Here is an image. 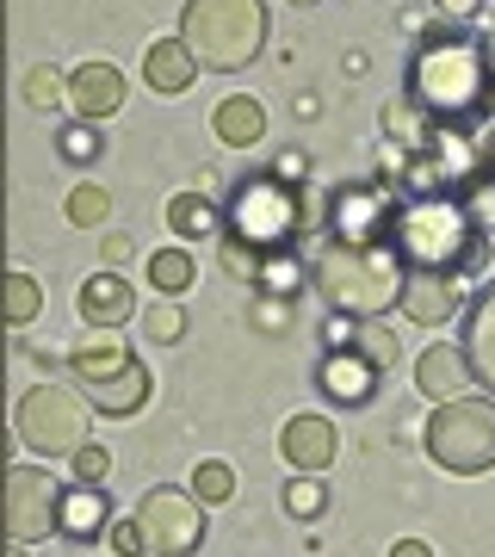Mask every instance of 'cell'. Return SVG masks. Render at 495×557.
Listing matches in <instances>:
<instances>
[{
    "instance_id": "obj_9",
    "label": "cell",
    "mask_w": 495,
    "mask_h": 557,
    "mask_svg": "<svg viewBox=\"0 0 495 557\" xmlns=\"http://www.w3.org/2000/svg\"><path fill=\"white\" fill-rule=\"evenodd\" d=\"M137 527H143V545L156 557H193L211 533V520H205V502L193 490H149L137 502Z\"/></svg>"
},
{
    "instance_id": "obj_38",
    "label": "cell",
    "mask_w": 495,
    "mask_h": 557,
    "mask_svg": "<svg viewBox=\"0 0 495 557\" xmlns=\"http://www.w3.org/2000/svg\"><path fill=\"white\" fill-rule=\"evenodd\" d=\"M434 7H440V20L446 25H471L477 13H483V0H434Z\"/></svg>"
},
{
    "instance_id": "obj_7",
    "label": "cell",
    "mask_w": 495,
    "mask_h": 557,
    "mask_svg": "<svg viewBox=\"0 0 495 557\" xmlns=\"http://www.w3.org/2000/svg\"><path fill=\"white\" fill-rule=\"evenodd\" d=\"M87 428H94V403L81 397L75 384H38L25 391L20 403V440L38 458H69L87 446Z\"/></svg>"
},
{
    "instance_id": "obj_28",
    "label": "cell",
    "mask_w": 495,
    "mask_h": 557,
    "mask_svg": "<svg viewBox=\"0 0 495 557\" xmlns=\"http://www.w3.org/2000/svg\"><path fill=\"white\" fill-rule=\"evenodd\" d=\"M62 218L75 223V230H106V218H112V193H106L99 180H81V186H69V199H62Z\"/></svg>"
},
{
    "instance_id": "obj_17",
    "label": "cell",
    "mask_w": 495,
    "mask_h": 557,
    "mask_svg": "<svg viewBox=\"0 0 495 557\" xmlns=\"http://www.w3.org/2000/svg\"><path fill=\"white\" fill-rule=\"evenodd\" d=\"M396 310L421 329H440V322L458 317V278H440V273H403V298Z\"/></svg>"
},
{
    "instance_id": "obj_44",
    "label": "cell",
    "mask_w": 495,
    "mask_h": 557,
    "mask_svg": "<svg viewBox=\"0 0 495 557\" xmlns=\"http://www.w3.org/2000/svg\"><path fill=\"white\" fill-rule=\"evenodd\" d=\"M292 7H310V0H292Z\"/></svg>"
},
{
    "instance_id": "obj_39",
    "label": "cell",
    "mask_w": 495,
    "mask_h": 557,
    "mask_svg": "<svg viewBox=\"0 0 495 557\" xmlns=\"http://www.w3.org/2000/svg\"><path fill=\"white\" fill-rule=\"evenodd\" d=\"M322 341H329V354L335 347H354V317H329L322 322Z\"/></svg>"
},
{
    "instance_id": "obj_4",
    "label": "cell",
    "mask_w": 495,
    "mask_h": 557,
    "mask_svg": "<svg viewBox=\"0 0 495 557\" xmlns=\"http://www.w3.org/2000/svg\"><path fill=\"white\" fill-rule=\"evenodd\" d=\"M267 0H186L180 13V44L193 50L198 69L236 75L267 50Z\"/></svg>"
},
{
    "instance_id": "obj_1",
    "label": "cell",
    "mask_w": 495,
    "mask_h": 557,
    "mask_svg": "<svg viewBox=\"0 0 495 557\" xmlns=\"http://www.w3.org/2000/svg\"><path fill=\"white\" fill-rule=\"evenodd\" d=\"M409 100L434 124H490L495 106V62L490 44L458 25L421 32L416 57H409Z\"/></svg>"
},
{
    "instance_id": "obj_35",
    "label": "cell",
    "mask_w": 495,
    "mask_h": 557,
    "mask_svg": "<svg viewBox=\"0 0 495 557\" xmlns=\"http://www.w3.org/2000/svg\"><path fill=\"white\" fill-rule=\"evenodd\" d=\"M69 458H75V483H106V478H112V453L94 446V440H87L81 453H69Z\"/></svg>"
},
{
    "instance_id": "obj_12",
    "label": "cell",
    "mask_w": 495,
    "mask_h": 557,
    "mask_svg": "<svg viewBox=\"0 0 495 557\" xmlns=\"http://www.w3.org/2000/svg\"><path fill=\"white\" fill-rule=\"evenodd\" d=\"M341 453V434L329 416H292L279 428V458L292 465V471H329Z\"/></svg>"
},
{
    "instance_id": "obj_24",
    "label": "cell",
    "mask_w": 495,
    "mask_h": 557,
    "mask_svg": "<svg viewBox=\"0 0 495 557\" xmlns=\"http://www.w3.org/2000/svg\"><path fill=\"white\" fill-rule=\"evenodd\" d=\"M168 230H174L180 242H205V236H223V218L205 193H174V199H168Z\"/></svg>"
},
{
    "instance_id": "obj_22",
    "label": "cell",
    "mask_w": 495,
    "mask_h": 557,
    "mask_svg": "<svg viewBox=\"0 0 495 557\" xmlns=\"http://www.w3.org/2000/svg\"><path fill=\"white\" fill-rule=\"evenodd\" d=\"M211 131H218L223 149H255L267 137V106L248 100V94H230V100L211 112Z\"/></svg>"
},
{
    "instance_id": "obj_37",
    "label": "cell",
    "mask_w": 495,
    "mask_h": 557,
    "mask_svg": "<svg viewBox=\"0 0 495 557\" xmlns=\"http://www.w3.org/2000/svg\"><path fill=\"white\" fill-rule=\"evenodd\" d=\"M106 539H112V552H119V557H143V552H149V545H143L137 515H131V520H112V527H106Z\"/></svg>"
},
{
    "instance_id": "obj_27",
    "label": "cell",
    "mask_w": 495,
    "mask_h": 557,
    "mask_svg": "<svg viewBox=\"0 0 495 557\" xmlns=\"http://www.w3.org/2000/svg\"><path fill=\"white\" fill-rule=\"evenodd\" d=\"M44 317V285L32 273H7L0 278V322H13V329H32Z\"/></svg>"
},
{
    "instance_id": "obj_11",
    "label": "cell",
    "mask_w": 495,
    "mask_h": 557,
    "mask_svg": "<svg viewBox=\"0 0 495 557\" xmlns=\"http://www.w3.org/2000/svg\"><path fill=\"white\" fill-rule=\"evenodd\" d=\"M317 384H322V397L341 403V409H366L378 397V366L359 347H335V354H322Z\"/></svg>"
},
{
    "instance_id": "obj_41",
    "label": "cell",
    "mask_w": 495,
    "mask_h": 557,
    "mask_svg": "<svg viewBox=\"0 0 495 557\" xmlns=\"http://www.w3.org/2000/svg\"><path fill=\"white\" fill-rule=\"evenodd\" d=\"M391 557H434V545H428V539H396Z\"/></svg>"
},
{
    "instance_id": "obj_30",
    "label": "cell",
    "mask_w": 495,
    "mask_h": 557,
    "mask_svg": "<svg viewBox=\"0 0 495 557\" xmlns=\"http://www.w3.org/2000/svg\"><path fill=\"white\" fill-rule=\"evenodd\" d=\"M354 347H359L366 359H372L378 372H384V366H396V354H403L396 329H384V322H354Z\"/></svg>"
},
{
    "instance_id": "obj_13",
    "label": "cell",
    "mask_w": 495,
    "mask_h": 557,
    "mask_svg": "<svg viewBox=\"0 0 495 557\" xmlns=\"http://www.w3.org/2000/svg\"><path fill=\"white\" fill-rule=\"evenodd\" d=\"M416 384L428 403H453V397H471L477 379H471V359H465V347H453V341H440V347H428V354L416 359Z\"/></svg>"
},
{
    "instance_id": "obj_21",
    "label": "cell",
    "mask_w": 495,
    "mask_h": 557,
    "mask_svg": "<svg viewBox=\"0 0 495 557\" xmlns=\"http://www.w3.org/2000/svg\"><path fill=\"white\" fill-rule=\"evenodd\" d=\"M143 81L156 87V94H186L198 81V62H193V50L180 38H161V44H149L143 50Z\"/></svg>"
},
{
    "instance_id": "obj_5",
    "label": "cell",
    "mask_w": 495,
    "mask_h": 557,
    "mask_svg": "<svg viewBox=\"0 0 495 557\" xmlns=\"http://www.w3.org/2000/svg\"><path fill=\"white\" fill-rule=\"evenodd\" d=\"M297 230H304V193L279 174H248L230 186V205H223V236L248 242L255 255L267 248H292Z\"/></svg>"
},
{
    "instance_id": "obj_8",
    "label": "cell",
    "mask_w": 495,
    "mask_h": 557,
    "mask_svg": "<svg viewBox=\"0 0 495 557\" xmlns=\"http://www.w3.org/2000/svg\"><path fill=\"white\" fill-rule=\"evenodd\" d=\"M396 186L391 180H347L329 199V242L341 248H391L396 230Z\"/></svg>"
},
{
    "instance_id": "obj_31",
    "label": "cell",
    "mask_w": 495,
    "mask_h": 557,
    "mask_svg": "<svg viewBox=\"0 0 495 557\" xmlns=\"http://www.w3.org/2000/svg\"><path fill=\"white\" fill-rule=\"evenodd\" d=\"M193 496L205 502V508H218V502H230V496H236V471H230L223 458H205V465L193 471Z\"/></svg>"
},
{
    "instance_id": "obj_25",
    "label": "cell",
    "mask_w": 495,
    "mask_h": 557,
    "mask_svg": "<svg viewBox=\"0 0 495 557\" xmlns=\"http://www.w3.org/2000/svg\"><path fill=\"white\" fill-rule=\"evenodd\" d=\"M384 131H391V143L403 149V156H421V149H428V137H434V119H428V112L403 94V100L384 106Z\"/></svg>"
},
{
    "instance_id": "obj_42",
    "label": "cell",
    "mask_w": 495,
    "mask_h": 557,
    "mask_svg": "<svg viewBox=\"0 0 495 557\" xmlns=\"http://www.w3.org/2000/svg\"><path fill=\"white\" fill-rule=\"evenodd\" d=\"M106 260H131V242H124V236H106Z\"/></svg>"
},
{
    "instance_id": "obj_23",
    "label": "cell",
    "mask_w": 495,
    "mask_h": 557,
    "mask_svg": "<svg viewBox=\"0 0 495 557\" xmlns=\"http://www.w3.org/2000/svg\"><path fill=\"white\" fill-rule=\"evenodd\" d=\"M255 292H260V298H292L297 304V292H304V260H297V242H292V248H267V255H260Z\"/></svg>"
},
{
    "instance_id": "obj_26",
    "label": "cell",
    "mask_w": 495,
    "mask_h": 557,
    "mask_svg": "<svg viewBox=\"0 0 495 557\" xmlns=\"http://www.w3.org/2000/svg\"><path fill=\"white\" fill-rule=\"evenodd\" d=\"M149 285H156L161 298H186V292H193V285H198V260L186 255V242L149 255Z\"/></svg>"
},
{
    "instance_id": "obj_19",
    "label": "cell",
    "mask_w": 495,
    "mask_h": 557,
    "mask_svg": "<svg viewBox=\"0 0 495 557\" xmlns=\"http://www.w3.org/2000/svg\"><path fill=\"white\" fill-rule=\"evenodd\" d=\"M131 341L119 335V329H87V335L69 347V372H75L81 384H99V379H112V372H124L131 366Z\"/></svg>"
},
{
    "instance_id": "obj_2",
    "label": "cell",
    "mask_w": 495,
    "mask_h": 557,
    "mask_svg": "<svg viewBox=\"0 0 495 557\" xmlns=\"http://www.w3.org/2000/svg\"><path fill=\"white\" fill-rule=\"evenodd\" d=\"M391 255L403 260V273L465 278L490 260V236L471 223L465 199H453V193H421V199L396 205Z\"/></svg>"
},
{
    "instance_id": "obj_43",
    "label": "cell",
    "mask_w": 495,
    "mask_h": 557,
    "mask_svg": "<svg viewBox=\"0 0 495 557\" xmlns=\"http://www.w3.org/2000/svg\"><path fill=\"white\" fill-rule=\"evenodd\" d=\"M490 180H495V156H490Z\"/></svg>"
},
{
    "instance_id": "obj_29",
    "label": "cell",
    "mask_w": 495,
    "mask_h": 557,
    "mask_svg": "<svg viewBox=\"0 0 495 557\" xmlns=\"http://www.w3.org/2000/svg\"><path fill=\"white\" fill-rule=\"evenodd\" d=\"M322 508H329V483H322L317 471H297V478L285 483V515H297V520H317Z\"/></svg>"
},
{
    "instance_id": "obj_33",
    "label": "cell",
    "mask_w": 495,
    "mask_h": 557,
    "mask_svg": "<svg viewBox=\"0 0 495 557\" xmlns=\"http://www.w3.org/2000/svg\"><path fill=\"white\" fill-rule=\"evenodd\" d=\"M57 149H62V161H75V168H87V161L99 156V131H94L87 119H75V124H69V131L57 137Z\"/></svg>"
},
{
    "instance_id": "obj_40",
    "label": "cell",
    "mask_w": 495,
    "mask_h": 557,
    "mask_svg": "<svg viewBox=\"0 0 495 557\" xmlns=\"http://www.w3.org/2000/svg\"><path fill=\"white\" fill-rule=\"evenodd\" d=\"M273 174H279V180H304V174H310V161H304V156L292 149V156H279V168H273Z\"/></svg>"
},
{
    "instance_id": "obj_16",
    "label": "cell",
    "mask_w": 495,
    "mask_h": 557,
    "mask_svg": "<svg viewBox=\"0 0 495 557\" xmlns=\"http://www.w3.org/2000/svg\"><path fill=\"white\" fill-rule=\"evenodd\" d=\"M75 304H81V322H87V329H124V322L137 317V292H131V278H119V273H87Z\"/></svg>"
},
{
    "instance_id": "obj_34",
    "label": "cell",
    "mask_w": 495,
    "mask_h": 557,
    "mask_svg": "<svg viewBox=\"0 0 495 557\" xmlns=\"http://www.w3.org/2000/svg\"><path fill=\"white\" fill-rule=\"evenodd\" d=\"M218 255H223V273H236L242 285H255V267H260V255L248 248V242H236V236H218Z\"/></svg>"
},
{
    "instance_id": "obj_32",
    "label": "cell",
    "mask_w": 495,
    "mask_h": 557,
    "mask_svg": "<svg viewBox=\"0 0 495 557\" xmlns=\"http://www.w3.org/2000/svg\"><path fill=\"white\" fill-rule=\"evenodd\" d=\"M62 94H69V75H62V69H50V62H38V69L25 75V100L38 106V112H50Z\"/></svg>"
},
{
    "instance_id": "obj_3",
    "label": "cell",
    "mask_w": 495,
    "mask_h": 557,
    "mask_svg": "<svg viewBox=\"0 0 495 557\" xmlns=\"http://www.w3.org/2000/svg\"><path fill=\"white\" fill-rule=\"evenodd\" d=\"M310 285H317L335 317L354 322H378L384 310H396L403 298V260L391 248H341L329 242L317 260H310Z\"/></svg>"
},
{
    "instance_id": "obj_18",
    "label": "cell",
    "mask_w": 495,
    "mask_h": 557,
    "mask_svg": "<svg viewBox=\"0 0 495 557\" xmlns=\"http://www.w3.org/2000/svg\"><path fill=\"white\" fill-rule=\"evenodd\" d=\"M458 347L471 359V379L495 397V278L471 298V310H465V341Z\"/></svg>"
},
{
    "instance_id": "obj_14",
    "label": "cell",
    "mask_w": 495,
    "mask_h": 557,
    "mask_svg": "<svg viewBox=\"0 0 495 557\" xmlns=\"http://www.w3.org/2000/svg\"><path fill=\"white\" fill-rule=\"evenodd\" d=\"M112 527V502H106V483H62L57 496V533L62 539H99Z\"/></svg>"
},
{
    "instance_id": "obj_36",
    "label": "cell",
    "mask_w": 495,
    "mask_h": 557,
    "mask_svg": "<svg viewBox=\"0 0 495 557\" xmlns=\"http://www.w3.org/2000/svg\"><path fill=\"white\" fill-rule=\"evenodd\" d=\"M186 335V317H180V304L168 298V304H156L149 310V341H180Z\"/></svg>"
},
{
    "instance_id": "obj_15",
    "label": "cell",
    "mask_w": 495,
    "mask_h": 557,
    "mask_svg": "<svg viewBox=\"0 0 495 557\" xmlns=\"http://www.w3.org/2000/svg\"><path fill=\"white\" fill-rule=\"evenodd\" d=\"M62 100L75 106V119H112L124 106V75L112 69V62H81L75 75H69V94Z\"/></svg>"
},
{
    "instance_id": "obj_6",
    "label": "cell",
    "mask_w": 495,
    "mask_h": 557,
    "mask_svg": "<svg viewBox=\"0 0 495 557\" xmlns=\"http://www.w3.org/2000/svg\"><path fill=\"white\" fill-rule=\"evenodd\" d=\"M421 446L446 478H483L495 471V397H453L434 403L421 428Z\"/></svg>"
},
{
    "instance_id": "obj_20",
    "label": "cell",
    "mask_w": 495,
    "mask_h": 557,
    "mask_svg": "<svg viewBox=\"0 0 495 557\" xmlns=\"http://www.w3.org/2000/svg\"><path fill=\"white\" fill-rule=\"evenodd\" d=\"M156 397V379H149V366H124V372H112V379H99V384H87V403H94L99 416H112V421H124V416H137L143 403Z\"/></svg>"
},
{
    "instance_id": "obj_10",
    "label": "cell",
    "mask_w": 495,
    "mask_h": 557,
    "mask_svg": "<svg viewBox=\"0 0 495 557\" xmlns=\"http://www.w3.org/2000/svg\"><path fill=\"white\" fill-rule=\"evenodd\" d=\"M57 496L62 483L50 471H38V465H13L0 478V520H7L13 545H38V539L57 533Z\"/></svg>"
}]
</instances>
